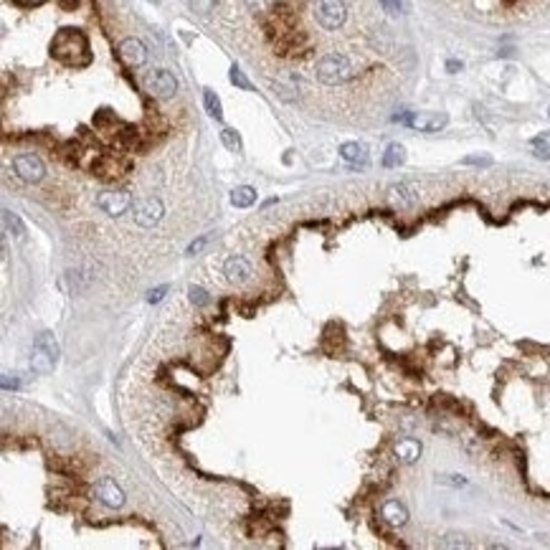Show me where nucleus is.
Masks as SVG:
<instances>
[{
    "instance_id": "obj_1",
    "label": "nucleus",
    "mask_w": 550,
    "mask_h": 550,
    "mask_svg": "<svg viewBox=\"0 0 550 550\" xmlns=\"http://www.w3.org/2000/svg\"><path fill=\"white\" fill-rule=\"evenodd\" d=\"M51 54L59 59V61L69 63V66H82V63L89 61V46H86V38L84 33L74 31V28H63L59 31L51 43Z\"/></svg>"
},
{
    "instance_id": "obj_2",
    "label": "nucleus",
    "mask_w": 550,
    "mask_h": 550,
    "mask_svg": "<svg viewBox=\"0 0 550 550\" xmlns=\"http://www.w3.org/2000/svg\"><path fill=\"white\" fill-rule=\"evenodd\" d=\"M314 74L320 79L322 84H328V86H335V84H345L350 79L356 77V66L350 61L348 56L342 54H328L322 56L317 66H314Z\"/></svg>"
},
{
    "instance_id": "obj_3",
    "label": "nucleus",
    "mask_w": 550,
    "mask_h": 550,
    "mask_svg": "<svg viewBox=\"0 0 550 550\" xmlns=\"http://www.w3.org/2000/svg\"><path fill=\"white\" fill-rule=\"evenodd\" d=\"M59 360V342L51 333H41L36 337L33 350H31V368L38 376H51Z\"/></svg>"
},
{
    "instance_id": "obj_4",
    "label": "nucleus",
    "mask_w": 550,
    "mask_h": 550,
    "mask_svg": "<svg viewBox=\"0 0 550 550\" xmlns=\"http://www.w3.org/2000/svg\"><path fill=\"white\" fill-rule=\"evenodd\" d=\"M348 18V8L342 0H314V21L325 31H337Z\"/></svg>"
},
{
    "instance_id": "obj_5",
    "label": "nucleus",
    "mask_w": 550,
    "mask_h": 550,
    "mask_svg": "<svg viewBox=\"0 0 550 550\" xmlns=\"http://www.w3.org/2000/svg\"><path fill=\"white\" fill-rule=\"evenodd\" d=\"M145 89L147 94H153L155 99H170L178 91V79L175 74H170L167 69H155L145 77Z\"/></svg>"
},
{
    "instance_id": "obj_6",
    "label": "nucleus",
    "mask_w": 550,
    "mask_h": 550,
    "mask_svg": "<svg viewBox=\"0 0 550 550\" xmlns=\"http://www.w3.org/2000/svg\"><path fill=\"white\" fill-rule=\"evenodd\" d=\"M396 119H404L406 125L418 130V132H439L449 122L444 112H411V114H401Z\"/></svg>"
},
{
    "instance_id": "obj_7",
    "label": "nucleus",
    "mask_w": 550,
    "mask_h": 550,
    "mask_svg": "<svg viewBox=\"0 0 550 550\" xmlns=\"http://www.w3.org/2000/svg\"><path fill=\"white\" fill-rule=\"evenodd\" d=\"M97 206L105 211L107 216H122L132 206V195L127 190H102L97 195Z\"/></svg>"
},
{
    "instance_id": "obj_8",
    "label": "nucleus",
    "mask_w": 550,
    "mask_h": 550,
    "mask_svg": "<svg viewBox=\"0 0 550 550\" xmlns=\"http://www.w3.org/2000/svg\"><path fill=\"white\" fill-rule=\"evenodd\" d=\"M13 170H15V175L26 183H38L43 178V173H46V167H43L38 155H15Z\"/></svg>"
},
{
    "instance_id": "obj_9",
    "label": "nucleus",
    "mask_w": 550,
    "mask_h": 550,
    "mask_svg": "<svg viewBox=\"0 0 550 550\" xmlns=\"http://www.w3.org/2000/svg\"><path fill=\"white\" fill-rule=\"evenodd\" d=\"M117 54H119V59H122V63L130 66V69H139V66H145V61H147V49L139 38H125V41L119 43Z\"/></svg>"
},
{
    "instance_id": "obj_10",
    "label": "nucleus",
    "mask_w": 550,
    "mask_h": 550,
    "mask_svg": "<svg viewBox=\"0 0 550 550\" xmlns=\"http://www.w3.org/2000/svg\"><path fill=\"white\" fill-rule=\"evenodd\" d=\"M165 208H162L160 198H145V201H139L135 206V223L142 226V229H150L155 223L160 221Z\"/></svg>"
},
{
    "instance_id": "obj_11",
    "label": "nucleus",
    "mask_w": 550,
    "mask_h": 550,
    "mask_svg": "<svg viewBox=\"0 0 550 550\" xmlns=\"http://www.w3.org/2000/svg\"><path fill=\"white\" fill-rule=\"evenodd\" d=\"M94 497L107 507H122L125 505V492L109 477H102V480L94 482Z\"/></svg>"
},
{
    "instance_id": "obj_12",
    "label": "nucleus",
    "mask_w": 550,
    "mask_h": 550,
    "mask_svg": "<svg viewBox=\"0 0 550 550\" xmlns=\"http://www.w3.org/2000/svg\"><path fill=\"white\" fill-rule=\"evenodd\" d=\"M388 203L393 208H411L418 203V188L411 185V183H396V185H390L388 193H385Z\"/></svg>"
},
{
    "instance_id": "obj_13",
    "label": "nucleus",
    "mask_w": 550,
    "mask_h": 550,
    "mask_svg": "<svg viewBox=\"0 0 550 550\" xmlns=\"http://www.w3.org/2000/svg\"><path fill=\"white\" fill-rule=\"evenodd\" d=\"M381 517H383V523H388L390 528H404L408 523V510H406L404 502L385 500L381 505Z\"/></svg>"
},
{
    "instance_id": "obj_14",
    "label": "nucleus",
    "mask_w": 550,
    "mask_h": 550,
    "mask_svg": "<svg viewBox=\"0 0 550 550\" xmlns=\"http://www.w3.org/2000/svg\"><path fill=\"white\" fill-rule=\"evenodd\" d=\"M223 274H226L231 284H244L246 279L251 277V264L244 257H229L226 264H223Z\"/></svg>"
},
{
    "instance_id": "obj_15",
    "label": "nucleus",
    "mask_w": 550,
    "mask_h": 550,
    "mask_svg": "<svg viewBox=\"0 0 550 550\" xmlns=\"http://www.w3.org/2000/svg\"><path fill=\"white\" fill-rule=\"evenodd\" d=\"M340 155H342V160L350 162L353 167L368 165V147L362 145V142H345V145L340 147Z\"/></svg>"
},
{
    "instance_id": "obj_16",
    "label": "nucleus",
    "mask_w": 550,
    "mask_h": 550,
    "mask_svg": "<svg viewBox=\"0 0 550 550\" xmlns=\"http://www.w3.org/2000/svg\"><path fill=\"white\" fill-rule=\"evenodd\" d=\"M393 452H396V459L401 461V464H413V461L421 457V444H418L416 439H401V441H396Z\"/></svg>"
},
{
    "instance_id": "obj_17",
    "label": "nucleus",
    "mask_w": 550,
    "mask_h": 550,
    "mask_svg": "<svg viewBox=\"0 0 550 550\" xmlns=\"http://www.w3.org/2000/svg\"><path fill=\"white\" fill-rule=\"evenodd\" d=\"M231 203L236 208H249V206L257 203V190L251 188V185H238V188L231 190Z\"/></svg>"
},
{
    "instance_id": "obj_18",
    "label": "nucleus",
    "mask_w": 550,
    "mask_h": 550,
    "mask_svg": "<svg viewBox=\"0 0 550 550\" xmlns=\"http://www.w3.org/2000/svg\"><path fill=\"white\" fill-rule=\"evenodd\" d=\"M3 226H6V234H10V236L15 238H23L26 236V226H23V221L18 216H15L13 211H3Z\"/></svg>"
},
{
    "instance_id": "obj_19",
    "label": "nucleus",
    "mask_w": 550,
    "mask_h": 550,
    "mask_svg": "<svg viewBox=\"0 0 550 550\" xmlns=\"http://www.w3.org/2000/svg\"><path fill=\"white\" fill-rule=\"evenodd\" d=\"M404 160H406V150H404V145H398V142H393V145L385 147V153H383V165H385V167H398V165H404Z\"/></svg>"
},
{
    "instance_id": "obj_20",
    "label": "nucleus",
    "mask_w": 550,
    "mask_h": 550,
    "mask_svg": "<svg viewBox=\"0 0 550 550\" xmlns=\"http://www.w3.org/2000/svg\"><path fill=\"white\" fill-rule=\"evenodd\" d=\"M530 145H533L535 158H540V160H550V132L535 135V137L530 139Z\"/></svg>"
},
{
    "instance_id": "obj_21",
    "label": "nucleus",
    "mask_w": 550,
    "mask_h": 550,
    "mask_svg": "<svg viewBox=\"0 0 550 550\" xmlns=\"http://www.w3.org/2000/svg\"><path fill=\"white\" fill-rule=\"evenodd\" d=\"M203 102H206V112H208L213 119H223V109H221V99L216 97V91L206 89L203 91Z\"/></svg>"
},
{
    "instance_id": "obj_22",
    "label": "nucleus",
    "mask_w": 550,
    "mask_h": 550,
    "mask_svg": "<svg viewBox=\"0 0 550 550\" xmlns=\"http://www.w3.org/2000/svg\"><path fill=\"white\" fill-rule=\"evenodd\" d=\"M221 142L226 145V150H231V153H241V137H238L236 130L223 127V130H221Z\"/></svg>"
},
{
    "instance_id": "obj_23",
    "label": "nucleus",
    "mask_w": 550,
    "mask_h": 550,
    "mask_svg": "<svg viewBox=\"0 0 550 550\" xmlns=\"http://www.w3.org/2000/svg\"><path fill=\"white\" fill-rule=\"evenodd\" d=\"M441 548H467V540H464V535H457V533H452V535H444V540H441Z\"/></svg>"
},
{
    "instance_id": "obj_24",
    "label": "nucleus",
    "mask_w": 550,
    "mask_h": 550,
    "mask_svg": "<svg viewBox=\"0 0 550 550\" xmlns=\"http://www.w3.org/2000/svg\"><path fill=\"white\" fill-rule=\"evenodd\" d=\"M188 3L195 13H201V15H208L211 10L216 8V0H188Z\"/></svg>"
},
{
    "instance_id": "obj_25",
    "label": "nucleus",
    "mask_w": 550,
    "mask_h": 550,
    "mask_svg": "<svg viewBox=\"0 0 550 550\" xmlns=\"http://www.w3.org/2000/svg\"><path fill=\"white\" fill-rule=\"evenodd\" d=\"M229 77H231V82L236 84V86H241V89H246V91H249V89H251V84H249V79H246V77H244V71L238 69V66H231V74H229Z\"/></svg>"
},
{
    "instance_id": "obj_26",
    "label": "nucleus",
    "mask_w": 550,
    "mask_h": 550,
    "mask_svg": "<svg viewBox=\"0 0 550 550\" xmlns=\"http://www.w3.org/2000/svg\"><path fill=\"white\" fill-rule=\"evenodd\" d=\"M190 302L193 305H208V294H206V289H201V287H190Z\"/></svg>"
},
{
    "instance_id": "obj_27",
    "label": "nucleus",
    "mask_w": 550,
    "mask_h": 550,
    "mask_svg": "<svg viewBox=\"0 0 550 550\" xmlns=\"http://www.w3.org/2000/svg\"><path fill=\"white\" fill-rule=\"evenodd\" d=\"M381 6H383V10H388L390 15H398L401 10H404L401 0H381Z\"/></svg>"
},
{
    "instance_id": "obj_28",
    "label": "nucleus",
    "mask_w": 550,
    "mask_h": 550,
    "mask_svg": "<svg viewBox=\"0 0 550 550\" xmlns=\"http://www.w3.org/2000/svg\"><path fill=\"white\" fill-rule=\"evenodd\" d=\"M439 482H444V484H454V487H461V484H467V480H457V474H446V477H441Z\"/></svg>"
},
{
    "instance_id": "obj_29",
    "label": "nucleus",
    "mask_w": 550,
    "mask_h": 550,
    "mask_svg": "<svg viewBox=\"0 0 550 550\" xmlns=\"http://www.w3.org/2000/svg\"><path fill=\"white\" fill-rule=\"evenodd\" d=\"M165 292H167V287H158V289H153V292H150V302H160L162 297H165Z\"/></svg>"
},
{
    "instance_id": "obj_30",
    "label": "nucleus",
    "mask_w": 550,
    "mask_h": 550,
    "mask_svg": "<svg viewBox=\"0 0 550 550\" xmlns=\"http://www.w3.org/2000/svg\"><path fill=\"white\" fill-rule=\"evenodd\" d=\"M203 246H206V238H198V241H193V244L188 246V254H198Z\"/></svg>"
},
{
    "instance_id": "obj_31",
    "label": "nucleus",
    "mask_w": 550,
    "mask_h": 550,
    "mask_svg": "<svg viewBox=\"0 0 550 550\" xmlns=\"http://www.w3.org/2000/svg\"><path fill=\"white\" fill-rule=\"evenodd\" d=\"M464 162H467V165H472V162L474 165H489L492 160H489V158H467Z\"/></svg>"
},
{
    "instance_id": "obj_32",
    "label": "nucleus",
    "mask_w": 550,
    "mask_h": 550,
    "mask_svg": "<svg viewBox=\"0 0 550 550\" xmlns=\"http://www.w3.org/2000/svg\"><path fill=\"white\" fill-rule=\"evenodd\" d=\"M446 69L452 71V74H457V71H461V61H457V59H452V61H446Z\"/></svg>"
},
{
    "instance_id": "obj_33",
    "label": "nucleus",
    "mask_w": 550,
    "mask_h": 550,
    "mask_svg": "<svg viewBox=\"0 0 550 550\" xmlns=\"http://www.w3.org/2000/svg\"><path fill=\"white\" fill-rule=\"evenodd\" d=\"M153 3H158V0H153Z\"/></svg>"
},
{
    "instance_id": "obj_34",
    "label": "nucleus",
    "mask_w": 550,
    "mask_h": 550,
    "mask_svg": "<svg viewBox=\"0 0 550 550\" xmlns=\"http://www.w3.org/2000/svg\"><path fill=\"white\" fill-rule=\"evenodd\" d=\"M548 114H550V112H548Z\"/></svg>"
}]
</instances>
